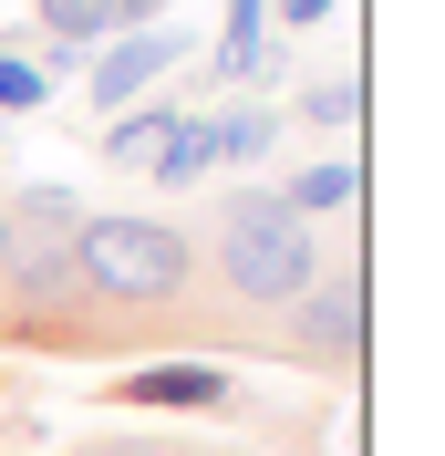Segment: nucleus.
Masks as SVG:
<instances>
[{
	"label": "nucleus",
	"mask_w": 445,
	"mask_h": 456,
	"mask_svg": "<svg viewBox=\"0 0 445 456\" xmlns=\"http://www.w3.org/2000/svg\"><path fill=\"white\" fill-rule=\"evenodd\" d=\"M279 125H290V114H279V104H249V94H239V104H218V114H207V156H218V167H239V176H249L259 156H270V145H279Z\"/></svg>",
	"instance_id": "1a4fd4ad"
},
{
	"label": "nucleus",
	"mask_w": 445,
	"mask_h": 456,
	"mask_svg": "<svg viewBox=\"0 0 445 456\" xmlns=\"http://www.w3.org/2000/svg\"><path fill=\"white\" fill-rule=\"evenodd\" d=\"M176 114H187V104H166V94L125 104V114L104 125V167H125V176H156V156H166V135H176Z\"/></svg>",
	"instance_id": "0eeeda50"
},
{
	"label": "nucleus",
	"mask_w": 445,
	"mask_h": 456,
	"mask_svg": "<svg viewBox=\"0 0 445 456\" xmlns=\"http://www.w3.org/2000/svg\"><path fill=\"white\" fill-rule=\"evenodd\" d=\"M362 312H373V290H362V270L342 259V270H321V281L259 332V353H279V363L332 373V384H342V373H362Z\"/></svg>",
	"instance_id": "20e7f679"
},
{
	"label": "nucleus",
	"mask_w": 445,
	"mask_h": 456,
	"mask_svg": "<svg viewBox=\"0 0 445 456\" xmlns=\"http://www.w3.org/2000/svg\"><path fill=\"white\" fill-rule=\"evenodd\" d=\"M176 62H187V31H125V42H104V53L84 62V94H93V114H125V104H145V94L166 84Z\"/></svg>",
	"instance_id": "423d86ee"
},
{
	"label": "nucleus",
	"mask_w": 445,
	"mask_h": 456,
	"mask_svg": "<svg viewBox=\"0 0 445 456\" xmlns=\"http://www.w3.org/2000/svg\"><path fill=\"white\" fill-rule=\"evenodd\" d=\"M42 94L53 84H42V62H31V31H11V42H0V114H31Z\"/></svg>",
	"instance_id": "9b49d317"
},
{
	"label": "nucleus",
	"mask_w": 445,
	"mask_h": 456,
	"mask_svg": "<svg viewBox=\"0 0 445 456\" xmlns=\"http://www.w3.org/2000/svg\"><path fill=\"white\" fill-rule=\"evenodd\" d=\"M290 114H301V125H352V114H362V73H332V84H301V104H290Z\"/></svg>",
	"instance_id": "f8f14e48"
},
{
	"label": "nucleus",
	"mask_w": 445,
	"mask_h": 456,
	"mask_svg": "<svg viewBox=\"0 0 445 456\" xmlns=\"http://www.w3.org/2000/svg\"><path fill=\"white\" fill-rule=\"evenodd\" d=\"M73 281H84L93 363H145V353L156 363H218V353H249V332L207 301L187 218H166V208H84Z\"/></svg>",
	"instance_id": "f257e3e1"
},
{
	"label": "nucleus",
	"mask_w": 445,
	"mask_h": 456,
	"mask_svg": "<svg viewBox=\"0 0 445 456\" xmlns=\"http://www.w3.org/2000/svg\"><path fill=\"white\" fill-rule=\"evenodd\" d=\"M207 167H218V156H207V114H176L166 156H156V198H187V187H197Z\"/></svg>",
	"instance_id": "9d476101"
},
{
	"label": "nucleus",
	"mask_w": 445,
	"mask_h": 456,
	"mask_svg": "<svg viewBox=\"0 0 445 456\" xmlns=\"http://www.w3.org/2000/svg\"><path fill=\"white\" fill-rule=\"evenodd\" d=\"M93 21H104V42H125V31H156V21H166V0H93Z\"/></svg>",
	"instance_id": "4468645a"
},
{
	"label": "nucleus",
	"mask_w": 445,
	"mask_h": 456,
	"mask_svg": "<svg viewBox=\"0 0 445 456\" xmlns=\"http://www.w3.org/2000/svg\"><path fill=\"white\" fill-rule=\"evenodd\" d=\"M218 42H270V0H228V21H218Z\"/></svg>",
	"instance_id": "2eb2a0df"
},
{
	"label": "nucleus",
	"mask_w": 445,
	"mask_h": 456,
	"mask_svg": "<svg viewBox=\"0 0 445 456\" xmlns=\"http://www.w3.org/2000/svg\"><path fill=\"white\" fill-rule=\"evenodd\" d=\"M321 11H332V0H270V42L279 31H321Z\"/></svg>",
	"instance_id": "dca6fc26"
},
{
	"label": "nucleus",
	"mask_w": 445,
	"mask_h": 456,
	"mask_svg": "<svg viewBox=\"0 0 445 456\" xmlns=\"http://www.w3.org/2000/svg\"><path fill=\"white\" fill-rule=\"evenodd\" d=\"M0 239H11V198H0Z\"/></svg>",
	"instance_id": "f3484780"
},
{
	"label": "nucleus",
	"mask_w": 445,
	"mask_h": 456,
	"mask_svg": "<svg viewBox=\"0 0 445 456\" xmlns=\"http://www.w3.org/2000/svg\"><path fill=\"white\" fill-rule=\"evenodd\" d=\"M104 404H135V415H228L239 373L228 363H125L104 384Z\"/></svg>",
	"instance_id": "39448f33"
},
{
	"label": "nucleus",
	"mask_w": 445,
	"mask_h": 456,
	"mask_svg": "<svg viewBox=\"0 0 445 456\" xmlns=\"http://www.w3.org/2000/svg\"><path fill=\"white\" fill-rule=\"evenodd\" d=\"M73 239H84V198H73V187H21V198H11V239H0V353L93 363Z\"/></svg>",
	"instance_id": "7ed1b4c3"
},
{
	"label": "nucleus",
	"mask_w": 445,
	"mask_h": 456,
	"mask_svg": "<svg viewBox=\"0 0 445 456\" xmlns=\"http://www.w3.org/2000/svg\"><path fill=\"white\" fill-rule=\"evenodd\" d=\"M279 208H290V218H352V198H362V156H311L301 176H290V187H270Z\"/></svg>",
	"instance_id": "6e6552de"
},
{
	"label": "nucleus",
	"mask_w": 445,
	"mask_h": 456,
	"mask_svg": "<svg viewBox=\"0 0 445 456\" xmlns=\"http://www.w3.org/2000/svg\"><path fill=\"white\" fill-rule=\"evenodd\" d=\"M62 456H207V446H176V436H73Z\"/></svg>",
	"instance_id": "ddd939ff"
},
{
	"label": "nucleus",
	"mask_w": 445,
	"mask_h": 456,
	"mask_svg": "<svg viewBox=\"0 0 445 456\" xmlns=\"http://www.w3.org/2000/svg\"><path fill=\"white\" fill-rule=\"evenodd\" d=\"M187 239H197V270H207V301L249 332V353H259V332L321 281V239H311L270 187H228V198H207L187 218Z\"/></svg>",
	"instance_id": "f03ea898"
}]
</instances>
